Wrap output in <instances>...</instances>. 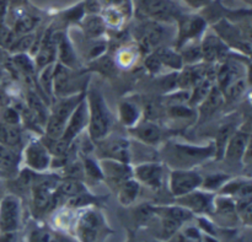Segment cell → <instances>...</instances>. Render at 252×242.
I'll return each instance as SVG.
<instances>
[{
  "label": "cell",
  "mask_w": 252,
  "mask_h": 242,
  "mask_svg": "<svg viewBox=\"0 0 252 242\" xmlns=\"http://www.w3.org/2000/svg\"><path fill=\"white\" fill-rule=\"evenodd\" d=\"M161 162L172 170H193L206 160L216 159V148L213 143L208 145H193L189 143H162Z\"/></svg>",
  "instance_id": "cell-1"
},
{
  "label": "cell",
  "mask_w": 252,
  "mask_h": 242,
  "mask_svg": "<svg viewBox=\"0 0 252 242\" xmlns=\"http://www.w3.org/2000/svg\"><path fill=\"white\" fill-rule=\"evenodd\" d=\"M88 106V137L94 144L101 142L112 132L113 117L101 91L89 88L85 92Z\"/></svg>",
  "instance_id": "cell-2"
},
{
  "label": "cell",
  "mask_w": 252,
  "mask_h": 242,
  "mask_svg": "<svg viewBox=\"0 0 252 242\" xmlns=\"http://www.w3.org/2000/svg\"><path fill=\"white\" fill-rule=\"evenodd\" d=\"M75 216L73 235L79 242H97L106 231V221L96 207L80 209Z\"/></svg>",
  "instance_id": "cell-3"
},
{
  "label": "cell",
  "mask_w": 252,
  "mask_h": 242,
  "mask_svg": "<svg viewBox=\"0 0 252 242\" xmlns=\"http://www.w3.org/2000/svg\"><path fill=\"white\" fill-rule=\"evenodd\" d=\"M21 161L26 170L36 174L49 172L52 162V155L48 151L42 139L29 140L21 150Z\"/></svg>",
  "instance_id": "cell-4"
},
{
  "label": "cell",
  "mask_w": 252,
  "mask_h": 242,
  "mask_svg": "<svg viewBox=\"0 0 252 242\" xmlns=\"http://www.w3.org/2000/svg\"><path fill=\"white\" fill-rule=\"evenodd\" d=\"M78 70L69 69L62 64L56 63L53 73V96L56 98L66 97L75 93L85 92V85H81L80 75L75 74Z\"/></svg>",
  "instance_id": "cell-5"
},
{
  "label": "cell",
  "mask_w": 252,
  "mask_h": 242,
  "mask_svg": "<svg viewBox=\"0 0 252 242\" xmlns=\"http://www.w3.org/2000/svg\"><path fill=\"white\" fill-rule=\"evenodd\" d=\"M22 203L17 194L9 193L0 201V234H14L21 226Z\"/></svg>",
  "instance_id": "cell-6"
},
{
  "label": "cell",
  "mask_w": 252,
  "mask_h": 242,
  "mask_svg": "<svg viewBox=\"0 0 252 242\" xmlns=\"http://www.w3.org/2000/svg\"><path fill=\"white\" fill-rule=\"evenodd\" d=\"M97 156L100 159L115 160V161L130 164L132 162V152H130V142L127 138L112 137L108 135L101 142L96 143Z\"/></svg>",
  "instance_id": "cell-7"
},
{
  "label": "cell",
  "mask_w": 252,
  "mask_h": 242,
  "mask_svg": "<svg viewBox=\"0 0 252 242\" xmlns=\"http://www.w3.org/2000/svg\"><path fill=\"white\" fill-rule=\"evenodd\" d=\"M133 179L150 189L161 188L165 180V165L161 161H143L132 166Z\"/></svg>",
  "instance_id": "cell-8"
},
{
  "label": "cell",
  "mask_w": 252,
  "mask_h": 242,
  "mask_svg": "<svg viewBox=\"0 0 252 242\" xmlns=\"http://www.w3.org/2000/svg\"><path fill=\"white\" fill-rule=\"evenodd\" d=\"M202 180L203 176L194 170H171L167 180L169 191L175 198H179L201 188Z\"/></svg>",
  "instance_id": "cell-9"
},
{
  "label": "cell",
  "mask_w": 252,
  "mask_h": 242,
  "mask_svg": "<svg viewBox=\"0 0 252 242\" xmlns=\"http://www.w3.org/2000/svg\"><path fill=\"white\" fill-rule=\"evenodd\" d=\"M216 193L198 188L185 196L176 198V204L191 212L194 216H203L213 213Z\"/></svg>",
  "instance_id": "cell-10"
},
{
  "label": "cell",
  "mask_w": 252,
  "mask_h": 242,
  "mask_svg": "<svg viewBox=\"0 0 252 242\" xmlns=\"http://www.w3.org/2000/svg\"><path fill=\"white\" fill-rule=\"evenodd\" d=\"M251 145V128L250 123L246 122L245 124L239 125L238 129L234 132L231 138L226 144L225 150H224L223 159L226 162L235 164V162H241L246 149Z\"/></svg>",
  "instance_id": "cell-11"
},
{
  "label": "cell",
  "mask_w": 252,
  "mask_h": 242,
  "mask_svg": "<svg viewBox=\"0 0 252 242\" xmlns=\"http://www.w3.org/2000/svg\"><path fill=\"white\" fill-rule=\"evenodd\" d=\"M129 134L134 138L137 142L142 143L143 145L154 148L162 144L164 133L160 125L152 120H140L133 128H130Z\"/></svg>",
  "instance_id": "cell-12"
},
{
  "label": "cell",
  "mask_w": 252,
  "mask_h": 242,
  "mask_svg": "<svg viewBox=\"0 0 252 242\" xmlns=\"http://www.w3.org/2000/svg\"><path fill=\"white\" fill-rule=\"evenodd\" d=\"M101 171L103 175V181L107 182V184L112 188L117 189L120 184L127 180L132 179V165L125 164V162L115 161V160L100 159Z\"/></svg>",
  "instance_id": "cell-13"
},
{
  "label": "cell",
  "mask_w": 252,
  "mask_h": 242,
  "mask_svg": "<svg viewBox=\"0 0 252 242\" xmlns=\"http://www.w3.org/2000/svg\"><path fill=\"white\" fill-rule=\"evenodd\" d=\"M86 128H88V106H86V100L84 96L83 100L80 101V103L76 106L74 112L69 117L64 134L61 139L73 144L74 140L80 137L85 132Z\"/></svg>",
  "instance_id": "cell-14"
},
{
  "label": "cell",
  "mask_w": 252,
  "mask_h": 242,
  "mask_svg": "<svg viewBox=\"0 0 252 242\" xmlns=\"http://www.w3.org/2000/svg\"><path fill=\"white\" fill-rule=\"evenodd\" d=\"M202 53V61L207 63H220L225 60V57L228 56L229 48L223 39L217 36H206L199 44Z\"/></svg>",
  "instance_id": "cell-15"
},
{
  "label": "cell",
  "mask_w": 252,
  "mask_h": 242,
  "mask_svg": "<svg viewBox=\"0 0 252 242\" xmlns=\"http://www.w3.org/2000/svg\"><path fill=\"white\" fill-rule=\"evenodd\" d=\"M57 184H51L49 181L34 183L32 186L31 198L34 212L43 213L47 209H53V194Z\"/></svg>",
  "instance_id": "cell-16"
},
{
  "label": "cell",
  "mask_w": 252,
  "mask_h": 242,
  "mask_svg": "<svg viewBox=\"0 0 252 242\" xmlns=\"http://www.w3.org/2000/svg\"><path fill=\"white\" fill-rule=\"evenodd\" d=\"M142 7L148 16L157 21H170L177 15V7L169 0H143Z\"/></svg>",
  "instance_id": "cell-17"
},
{
  "label": "cell",
  "mask_w": 252,
  "mask_h": 242,
  "mask_svg": "<svg viewBox=\"0 0 252 242\" xmlns=\"http://www.w3.org/2000/svg\"><path fill=\"white\" fill-rule=\"evenodd\" d=\"M54 39H56L57 59H58L57 63L62 64L69 69L78 70L80 68V63H79L78 56H76L70 41L63 33L54 34Z\"/></svg>",
  "instance_id": "cell-18"
},
{
  "label": "cell",
  "mask_w": 252,
  "mask_h": 242,
  "mask_svg": "<svg viewBox=\"0 0 252 242\" xmlns=\"http://www.w3.org/2000/svg\"><path fill=\"white\" fill-rule=\"evenodd\" d=\"M220 196L229 197L234 201L239 199L251 198L252 196V183L251 179L245 177H236V179H229L219 189Z\"/></svg>",
  "instance_id": "cell-19"
},
{
  "label": "cell",
  "mask_w": 252,
  "mask_h": 242,
  "mask_svg": "<svg viewBox=\"0 0 252 242\" xmlns=\"http://www.w3.org/2000/svg\"><path fill=\"white\" fill-rule=\"evenodd\" d=\"M244 68L238 61L223 60L219 63L216 73V85L220 91H223L226 86L230 85L233 81L244 78Z\"/></svg>",
  "instance_id": "cell-20"
},
{
  "label": "cell",
  "mask_w": 252,
  "mask_h": 242,
  "mask_svg": "<svg viewBox=\"0 0 252 242\" xmlns=\"http://www.w3.org/2000/svg\"><path fill=\"white\" fill-rule=\"evenodd\" d=\"M204 29H206V22H204V20H202L201 17H184V20H182L181 24H180L177 47L181 48V47L185 46L189 41L201 36L204 32Z\"/></svg>",
  "instance_id": "cell-21"
},
{
  "label": "cell",
  "mask_w": 252,
  "mask_h": 242,
  "mask_svg": "<svg viewBox=\"0 0 252 242\" xmlns=\"http://www.w3.org/2000/svg\"><path fill=\"white\" fill-rule=\"evenodd\" d=\"M224 97L221 91L219 90L218 86L213 85L212 90L209 91L208 96L197 106L198 108V112H197V120L198 121H206L209 120L211 117H213L214 113L219 110L220 107H223L224 105Z\"/></svg>",
  "instance_id": "cell-22"
},
{
  "label": "cell",
  "mask_w": 252,
  "mask_h": 242,
  "mask_svg": "<svg viewBox=\"0 0 252 242\" xmlns=\"http://www.w3.org/2000/svg\"><path fill=\"white\" fill-rule=\"evenodd\" d=\"M21 150L0 144V174L16 176L21 166Z\"/></svg>",
  "instance_id": "cell-23"
},
{
  "label": "cell",
  "mask_w": 252,
  "mask_h": 242,
  "mask_svg": "<svg viewBox=\"0 0 252 242\" xmlns=\"http://www.w3.org/2000/svg\"><path fill=\"white\" fill-rule=\"evenodd\" d=\"M239 125H240V123L235 118H233V120H226L225 122L219 125L216 134V140L213 142L214 148H216V160L223 159L224 150H225L226 144H228L229 139L234 134V132L239 128Z\"/></svg>",
  "instance_id": "cell-24"
},
{
  "label": "cell",
  "mask_w": 252,
  "mask_h": 242,
  "mask_svg": "<svg viewBox=\"0 0 252 242\" xmlns=\"http://www.w3.org/2000/svg\"><path fill=\"white\" fill-rule=\"evenodd\" d=\"M152 211L153 214L158 215L159 218L172 219V220L180 221L182 224L189 223L194 218L191 212L185 209L184 207L179 206V204H174V206H152Z\"/></svg>",
  "instance_id": "cell-25"
},
{
  "label": "cell",
  "mask_w": 252,
  "mask_h": 242,
  "mask_svg": "<svg viewBox=\"0 0 252 242\" xmlns=\"http://www.w3.org/2000/svg\"><path fill=\"white\" fill-rule=\"evenodd\" d=\"M0 144L5 147L22 150L24 132L21 125H11L0 121Z\"/></svg>",
  "instance_id": "cell-26"
},
{
  "label": "cell",
  "mask_w": 252,
  "mask_h": 242,
  "mask_svg": "<svg viewBox=\"0 0 252 242\" xmlns=\"http://www.w3.org/2000/svg\"><path fill=\"white\" fill-rule=\"evenodd\" d=\"M118 120L126 128L130 129L142 120V108L133 101H122L118 105Z\"/></svg>",
  "instance_id": "cell-27"
},
{
  "label": "cell",
  "mask_w": 252,
  "mask_h": 242,
  "mask_svg": "<svg viewBox=\"0 0 252 242\" xmlns=\"http://www.w3.org/2000/svg\"><path fill=\"white\" fill-rule=\"evenodd\" d=\"M164 27L159 22H147L142 27V44H144L145 48L149 49L153 47L159 46L160 42L164 38Z\"/></svg>",
  "instance_id": "cell-28"
},
{
  "label": "cell",
  "mask_w": 252,
  "mask_h": 242,
  "mask_svg": "<svg viewBox=\"0 0 252 242\" xmlns=\"http://www.w3.org/2000/svg\"><path fill=\"white\" fill-rule=\"evenodd\" d=\"M140 184L135 181L134 179H129L127 181L123 182L122 184H120L116 191H117V199L122 206L128 207L130 204L134 203V201H137L138 196L140 193Z\"/></svg>",
  "instance_id": "cell-29"
},
{
  "label": "cell",
  "mask_w": 252,
  "mask_h": 242,
  "mask_svg": "<svg viewBox=\"0 0 252 242\" xmlns=\"http://www.w3.org/2000/svg\"><path fill=\"white\" fill-rule=\"evenodd\" d=\"M157 57L159 58L160 63L162 64L164 68H169L171 70L180 71L184 68V60L181 58L180 52L175 51L172 48H167V47H162L159 48L158 51L154 52Z\"/></svg>",
  "instance_id": "cell-30"
},
{
  "label": "cell",
  "mask_w": 252,
  "mask_h": 242,
  "mask_svg": "<svg viewBox=\"0 0 252 242\" xmlns=\"http://www.w3.org/2000/svg\"><path fill=\"white\" fill-rule=\"evenodd\" d=\"M12 65L16 69L17 73L21 75L26 76V78H31L34 73H36V65L32 59V57L29 53H20L14 54L11 57Z\"/></svg>",
  "instance_id": "cell-31"
},
{
  "label": "cell",
  "mask_w": 252,
  "mask_h": 242,
  "mask_svg": "<svg viewBox=\"0 0 252 242\" xmlns=\"http://www.w3.org/2000/svg\"><path fill=\"white\" fill-rule=\"evenodd\" d=\"M213 85V81L209 78H204L202 79L201 81H198V83L191 89V96H189V105L193 108L197 107V106L208 96L209 91L212 90Z\"/></svg>",
  "instance_id": "cell-32"
},
{
  "label": "cell",
  "mask_w": 252,
  "mask_h": 242,
  "mask_svg": "<svg viewBox=\"0 0 252 242\" xmlns=\"http://www.w3.org/2000/svg\"><path fill=\"white\" fill-rule=\"evenodd\" d=\"M248 78L244 76V78L238 79V80L233 81L229 86H226L221 93H223L224 102H233V101L239 100V98L243 97L244 93L248 90Z\"/></svg>",
  "instance_id": "cell-33"
},
{
  "label": "cell",
  "mask_w": 252,
  "mask_h": 242,
  "mask_svg": "<svg viewBox=\"0 0 252 242\" xmlns=\"http://www.w3.org/2000/svg\"><path fill=\"white\" fill-rule=\"evenodd\" d=\"M83 170L84 179L95 180V181H103V175L101 171L100 162L95 160L90 155H84L83 156Z\"/></svg>",
  "instance_id": "cell-34"
},
{
  "label": "cell",
  "mask_w": 252,
  "mask_h": 242,
  "mask_svg": "<svg viewBox=\"0 0 252 242\" xmlns=\"http://www.w3.org/2000/svg\"><path fill=\"white\" fill-rule=\"evenodd\" d=\"M229 179H230V176L228 174H224V172H216V174L208 175V176L203 177V180H202L201 188L204 189V191L216 193L223 187V184Z\"/></svg>",
  "instance_id": "cell-35"
},
{
  "label": "cell",
  "mask_w": 252,
  "mask_h": 242,
  "mask_svg": "<svg viewBox=\"0 0 252 242\" xmlns=\"http://www.w3.org/2000/svg\"><path fill=\"white\" fill-rule=\"evenodd\" d=\"M39 19L37 16H33L31 14H24L21 16L17 17L14 25V32L19 36V34H27L31 33L36 26L38 25Z\"/></svg>",
  "instance_id": "cell-36"
},
{
  "label": "cell",
  "mask_w": 252,
  "mask_h": 242,
  "mask_svg": "<svg viewBox=\"0 0 252 242\" xmlns=\"http://www.w3.org/2000/svg\"><path fill=\"white\" fill-rule=\"evenodd\" d=\"M57 63V61H56ZM56 63L49 64L38 71V83L43 92L48 98L53 96V73Z\"/></svg>",
  "instance_id": "cell-37"
},
{
  "label": "cell",
  "mask_w": 252,
  "mask_h": 242,
  "mask_svg": "<svg viewBox=\"0 0 252 242\" xmlns=\"http://www.w3.org/2000/svg\"><path fill=\"white\" fill-rule=\"evenodd\" d=\"M181 58L184 60V65H196L202 61V53L199 44H185L181 47Z\"/></svg>",
  "instance_id": "cell-38"
},
{
  "label": "cell",
  "mask_w": 252,
  "mask_h": 242,
  "mask_svg": "<svg viewBox=\"0 0 252 242\" xmlns=\"http://www.w3.org/2000/svg\"><path fill=\"white\" fill-rule=\"evenodd\" d=\"M25 242H61L53 231L46 226H34L31 229Z\"/></svg>",
  "instance_id": "cell-39"
},
{
  "label": "cell",
  "mask_w": 252,
  "mask_h": 242,
  "mask_svg": "<svg viewBox=\"0 0 252 242\" xmlns=\"http://www.w3.org/2000/svg\"><path fill=\"white\" fill-rule=\"evenodd\" d=\"M235 212L236 216L245 224L246 226H251L252 218V201L251 198L239 199L235 201Z\"/></svg>",
  "instance_id": "cell-40"
},
{
  "label": "cell",
  "mask_w": 252,
  "mask_h": 242,
  "mask_svg": "<svg viewBox=\"0 0 252 242\" xmlns=\"http://www.w3.org/2000/svg\"><path fill=\"white\" fill-rule=\"evenodd\" d=\"M166 112L170 118L172 120H191L194 116V108L189 105H176V106H167Z\"/></svg>",
  "instance_id": "cell-41"
},
{
  "label": "cell",
  "mask_w": 252,
  "mask_h": 242,
  "mask_svg": "<svg viewBox=\"0 0 252 242\" xmlns=\"http://www.w3.org/2000/svg\"><path fill=\"white\" fill-rule=\"evenodd\" d=\"M91 65H93V70L98 71V73L103 74V75H108V74H111L113 71L116 64L115 60L112 58H110V57L101 56L98 58L94 59Z\"/></svg>",
  "instance_id": "cell-42"
},
{
  "label": "cell",
  "mask_w": 252,
  "mask_h": 242,
  "mask_svg": "<svg viewBox=\"0 0 252 242\" xmlns=\"http://www.w3.org/2000/svg\"><path fill=\"white\" fill-rule=\"evenodd\" d=\"M16 38L17 34L15 33L14 30L9 29V27L0 24V47H1L2 49L10 51V48H11L12 44L15 43Z\"/></svg>",
  "instance_id": "cell-43"
},
{
  "label": "cell",
  "mask_w": 252,
  "mask_h": 242,
  "mask_svg": "<svg viewBox=\"0 0 252 242\" xmlns=\"http://www.w3.org/2000/svg\"><path fill=\"white\" fill-rule=\"evenodd\" d=\"M1 122L11 125H21V115L20 111L14 106H6L1 115Z\"/></svg>",
  "instance_id": "cell-44"
},
{
  "label": "cell",
  "mask_w": 252,
  "mask_h": 242,
  "mask_svg": "<svg viewBox=\"0 0 252 242\" xmlns=\"http://www.w3.org/2000/svg\"><path fill=\"white\" fill-rule=\"evenodd\" d=\"M103 29H105V21H102V20L98 19V17H90V19L86 20L85 30L86 32H88L89 36H100L103 32Z\"/></svg>",
  "instance_id": "cell-45"
},
{
  "label": "cell",
  "mask_w": 252,
  "mask_h": 242,
  "mask_svg": "<svg viewBox=\"0 0 252 242\" xmlns=\"http://www.w3.org/2000/svg\"><path fill=\"white\" fill-rule=\"evenodd\" d=\"M113 60H115L116 65H120L122 68H129L134 64L135 53L130 49H123V51L118 52L117 57Z\"/></svg>",
  "instance_id": "cell-46"
},
{
  "label": "cell",
  "mask_w": 252,
  "mask_h": 242,
  "mask_svg": "<svg viewBox=\"0 0 252 242\" xmlns=\"http://www.w3.org/2000/svg\"><path fill=\"white\" fill-rule=\"evenodd\" d=\"M144 65H145V68H147V70L149 71V73L154 74V75L161 73L162 68H164V66H162V64L160 63L159 58H158L157 54H155V53L149 54V56L145 58Z\"/></svg>",
  "instance_id": "cell-47"
},
{
  "label": "cell",
  "mask_w": 252,
  "mask_h": 242,
  "mask_svg": "<svg viewBox=\"0 0 252 242\" xmlns=\"http://www.w3.org/2000/svg\"><path fill=\"white\" fill-rule=\"evenodd\" d=\"M185 1H187L189 5H192V6L198 7V6H202V5L207 4L209 0H185Z\"/></svg>",
  "instance_id": "cell-48"
},
{
  "label": "cell",
  "mask_w": 252,
  "mask_h": 242,
  "mask_svg": "<svg viewBox=\"0 0 252 242\" xmlns=\"http://www.w3.org/2000/svg\"><path fill=\"white\" fill-rule=\"evenodd\" d=\"M6 14V0H0V21L4 19Z\"/></svg>",
  "instance_id": "cell-49"
},
{
  "label": "cell",
  "mask_w": 252,
  "mask_h": 242,
  "mask_svg": "<svg viewBox=\"0 0 252 242\" xmlns=\"http://www.w3.org/2000/svg\"><path fill=\"white\" fill-rule=\"evenodd\" d=\"M4 80H5V70H4V68L0 65V88H1Z\"/></svg>",
  "instance_id": "cell-50"
},
{
  "label": "cell",
  "mask_w": 252,
  "mask_h": 242,
  "mask_svg": "<svg viewBox=\"0 0 252 242\" xmlns=\"http://www.w3.org/2000/svg\"><path fill=\"white\" fill-rule=\"evenodd\" d=\"M1 54H2V48L0 47V58H1Z\"/></svg>",
  "instance_id": "cell-51"
},
{
  "label": "cell",
  "mask_w": 252,
  "mask_h": 242,
  "mask_svg": "<svg viewBox=\"0 0 252 242\" xmlns=\"http://www.w3.org/2000/svg\"><path fill=\"white\" fill-rule=\"evenodd\" d=\"M150 242H162V241H160V240H153V241H150Z\"/></svg>",
  "instance_id": "cell-52"
}]
</instances>
